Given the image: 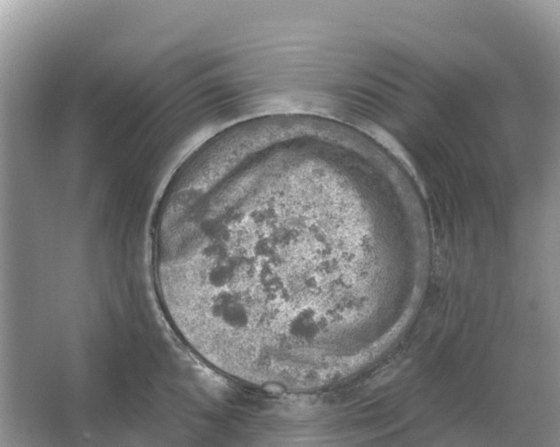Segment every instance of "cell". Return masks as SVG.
Here are the masks:
<instances>
[{"label":"cell","instance_id":"1","mask_svg":"<svg viewBox=\"0 0 560 447\" xmlns=\"http://www.w3.org/2000/svg\"><path fill=\"white\" fill-rule=\"evenodd\" d=\"M333 233L317 198L292 188L217 194L168 214L161 284L172 320L213 363L315 341Z\"/></svg>","mask_w":560,"mask_h":447}]
</instances>
